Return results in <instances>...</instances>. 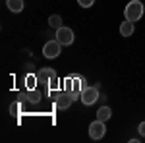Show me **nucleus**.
<instances>
[{
  "label": "nucleus",
  "mask_w": 145,
  "mask_h": 143,
  "mask_svg": "<svg viewBox=\"0 0 145 143\" xmlns=\"http://www.w3.org/2000/svg\"><path fill=\"white\" fill-rule=\"evenodd\" d=\"M124 16H126V20H130V22H134V23L139 22L143 18V4L139 0H130L128 6L124 8Z\"/></svg>",
  "instance_id": "1"
},
{
  "label": "nucleus",
  "mask_w": 145,
  "mask_h": 143,
  "mask_svg": "<svg viewBox=\"0 0 145 143\" xmlns=\"http://www.w3.org/2000/svg\"><path fill=\"white\" fill-rule=\"evenodd\" d=\"M74 39H76L74 29H70V27H66V25H62L60 29H56V41L62 44V46H70V44H74Z\"/></svg>",
  "instance_id": "3"
},
{
  "label": "nucleus",
  "mask_w": 145,
  "mask_h": 143,
  "mask_svg": "<svg viewBox=\"0 0 145 143\" xmlns=\"http://www.w3.org/2000/svg\"><path fill=\"white\" fill-rule=\"evenodd\" d=\"M110 116H112V108H110V106H101V108L97 110V118L103 120V122L110 120Z\"/></svg>",
  "instance_id": "10"
},
{
  "label": "nucleus",
  "mask_w": 145,
  "mask_h": 143,
  "mask_svg": "<svg viewBox=\"0 0 145 143\" xmlns=\"http://www.w3.org/2000/svg\"><path fill=\"white\" fill-rule=\"evenodd\" d=\"M105 133H106V126H105V122H103V120L97 118L95 122H91V124H89V137H91V139H103Z\"/></svg>",
  "instance_id": "5"
},
{
  "label": "nucleus",
  "mask_w": 145,
  "mask_h": 143,
  "mask_svg": "<svg viewBox=\"0 0 145 143\" xmlns=\"http://www.w3.org/2000/svg\"><path fill=\"white\" fill-rule=\"evenodd\" d=\"M6 6L8 10L14 12V14H20L23 10V0H6Z\"/></svg>",
  "instance_id": "9"
},
{
  "label": "nucleus",
  "mask_w": 145,
  "mask_h": 143,
  "mask_svg": "<svg viewBox=\"0 0 145 143\" xmlns=\"http://www.w3.org/2000/svg\"><path fill=\"white\" fill-rule=\"evenodd\" d=\"M25 95H27V101H29V103H33V104L43 99V95H41L37 89H27V93H25Z\"/></svg>",
  "instance_id": "11"
},
{
  "label": "nucleus",
  "mask_w": 145,
  "mask_h": 143,
  "mask_svg": "<svg viewBox=\"0 0 145 143\" xmlns=\"http://www.w3.org/2000/svg\"><path fill=\"white\" fill-rule=\"evenodd\" d=\"M76 99H78V97H76L72 91H60V93H58V97L54 99V103H56V106H58V108L64 110V108H70V104H72Z\"/></svg>",
  "instance_id": "6"
},
{
  "label": "nucleus",
  "mask_w": 145,
  "mask_h": 143,
  "mask_svg": "<svg viewBox=\"0 0 145 143\" xmlns=\"http://www.w3.org/2000/svg\"><path fill=\"white\" fill-rule=\"evenodd\" d=\"M60 52H62V44L58 43L56 39H52V41H46L45 46H43V56H45V58H48V60L58 58V56H60Z\"/></svg>",
  "instance_id": "4"
},
{
  "label": "nucleus",
  "mask_w": 145,
  "mask_h": 143,
  "mask_svg": "<svg viewBox=\"0 0 145 143\" xmlns=\"http://www.w3.org/2000/svg\"><path fill=\"white\" fill-rule=\"evenodd\" d=\"M20 110V104H12L10 106V112H18Z\"/></svg>",
  "instance_id": "16"
},
{
  "label": "nucleus",
  "mask_w": 145,
  "mask_h": 143,
  "mask_svg": "<svg viewBox=\"0 0 145 143\" xmlns=\"http://www.w3.org/2000/svg\"><path fill=\"white\" fill-rule=\"evenodd\" d=\"M134 31H135V23L134 22L126 20V22L120 23V35H122V37H132Z\"/></svg>",
  "instance_id": "8"
},
{
  "label": "nucleus",
  "mask_w": 145,
  "mask_h": 143,
  "mask_svg": "<svg viewBox=\"0 0 145 143\" xmlns=\"http://www.w3.org/2000/svg\"><path fill=\"white\" fill-rule=\"evenodd\" d=\"M37 79L43 85H50V81L58 79V74H56V70H52V68H43V70L37 72Z\"/></svg>",
  "instance_id": "7"
},
{
  "label": "nucleus",
  "mask_w": 145,
  "mask_h": 143,
  "mask_svg": "<svg viewBox=\"0 0 145 143\" xmlns=\"http://www.w3.org/2000/svg\"><path fill=\"white\" fill-rule=\"evenodd\" d=\"M48 25H50L52 29H60V27H62V18H60L58 14H52V16L48 18Z\"/></svg>",
  "instance_id": "12"
},
{
  "label": "nucleus",
  "mask_w": 145,
  "mask_h": 143,
  "mask_svg": "<svg viewBox=\"0 0 145 143\" xmlns=\"http://www.w3.org/2000/svg\"><path fill=\"white\" fill-rule=\"evenodd\" d=\"M35 81H39V79H37V74L25 77V85H27V89H35Z\"/></svg>",
  "instance_id": "13"
},
{
  "label": "nucleus",
  "mask_w": 145,
  "mask_h": 143,
  "mask_svg": "<svg viewBox=\"0 0 145 143\" xmlns=\"http://www.w3.org/2000/svg\"><path fill=\"white\" fill-rule=\"evenodd\" d=\"M137 132H139V135H143V137H145V122H141V124L137 126Z\"/></svg>",
  "instance_id": "15"
},
{
  "label": "nucleus",
  "mask_w": 145,
  "mask_h": 143,
  "mask_svg": "<svg viewBox=\"0 0 145 143\" xmlns=\"http://www.w3.org/2000/svg\"><path fill=\"white\" fill-rule=\"evenodd\" d=\"M78 4L81 8H91V6L95 4V0H78Z\"/></svg>",
  "instance_id": "14"
},
{
  "label": "nucleus",
  "mask_w": 145,
  "mask_h": 143,
  "mask_svg": "<svg viewBox=\"0 0 145 143\" xmlns=\"http://www.w3.org/2000/svg\"><path fill=\"white\" fill-rule=\"evenodd\" d=\"M99 83H95L93 87H85L83 91H81V95H79V99H81V103L85 104V106H91V104H95L97 101H99Z\"/></svg>",
  "instance_id": "2"
}]
</instances>
